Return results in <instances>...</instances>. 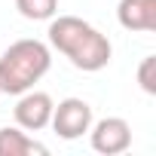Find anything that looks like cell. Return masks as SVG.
<instances>
[{"mask_svg": "<svg viewBox=\"0 0 156 156\" xmlns=\"http://www.w3.org/2000/svg\"><path fill=\"white\" fill-rule=\"evenodd\" d=\"M49 43L76 67V70H86V73H95L101 67H107L110 55H113V46L110 40L92 28L89 22L76 19V16H52L49 19Z\"/></svg>", "mask_w": 156, "mask_h": 156, "instance_id": "6da1fadb", "label": "cell"}, {"mask_svg": "<svg viewBox=\"0 0 156 156\" xmlns=\"http://www.w3.org/2000/svg\"><path fill=\"white\" fill-rule=\"evenodd\" d=\"M52 67V52L40 40H16L0 55V95H22L34 89Z\"/></svg>", "mask_w": 156, "mask_h": 156, "instance_id": "7a4b0ae2", "label": "cell"}, {"mask_svg": "<svg viewBox=\"0 0 156 156\" xmlns=\"http://www.w3.org/2000/svg\"><path fill=\"white\" fill-rule=\"evenodd\" d=\"M49 126L55 129L58 138L64 141H76L83 138L89 129H92V107L83 101V98H64L52 107V119Z\"/></svg>", "mask_w": 156, "mask_h": 156, "instance_id": "3957f363", "label": "cell"}, {"mask_svg": "<svg viewBox=\"0 0 156 156\" xmlns=\"http://www.w3.org/2000/svg\"><path fill=\"white\" fill-rule=\"evenodd\" d=\"M92 132V150L104 153V156H119L132 147V126L122 116H107L98 119Z\"/></svg>", "mask_w": 156, "mask_h": 156, "instance_id": "277c9868", "label": "cell"}, {"mask_svg": "<svg viewBox=\"0 0 156 156\" xmlns=\"http://www.w3.org/2000/svg\"><path fill=\"white\" fill-rule=\"evenodd\" d=\"M52 98L46 95V92H22V98H19V104H16V122H19V129H25V132H40V129H46L49 126V119H52Z\"/></svg>", "mask_w": 156, "mask_h": 156, "instance_id": "5b68a950", "label": "cell"}, {"mask_svg": "<svg viewBox=\"0 0 156 156\" xmlns=\"http://www.w3.org/2000/svg\"><path fill=\"white\" fill-rule=\"evenodd\" d=\"M116 19L126 31H156V0H119Z\"/></svg>", "mask_w": 156, "mask_h": 156, "instance_id": "8992f818", "label": "cell"}, {"mask_svg": "<svg viewBox=\"0 0 156 156\" xmlns=\"http://www.w3.org/2000/svg\"><path fill=\"white\" fill-rule=\"evenodd\" d=\"M0 156H46V147L25 135V129H0Z\"/></svg>", "mask_w": 156, "mask_h": 156, "instance_id": "52a82bcc", "label": "cell"}, {"mask_svg": "<svg viewBox=\"0 0 156 156\" xmlns=\"http://www.w3.org/2000/svg\"><path fill=\"white\" fill-rule=\"evenodd\" d=\"M16 9L28 22H49L58 12V0H16Z\"/></svg>", "mask_w": 156, "mask_h": 156, "instance_id": "ba28073f", "label": "cell"}, {"mask_svg": "<svg viewBox=\"0 0 156 156\" xmlns=\"http://www.w3.org/2000/svg\"><path fill=\"white\" fill-rule=\"evenodd\" d=\"M138 83L147 95H156V58L147 55L141 64H138Z\"/></svg>", "mask_w": 156, "mask_h": 156, "instance_id": "9c48e42d", "label": "cell"}]
</instances>
